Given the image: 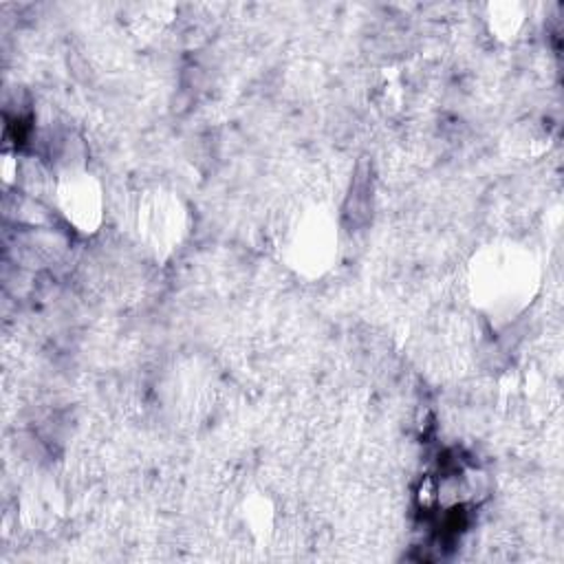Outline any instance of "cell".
<instances>
[{"label":"cell","instance_id":"1","mask_svg":"<svg viewBox=\"0 0 564 564\" xmlns=\"http://www.w3.org/2000/svg\"><path fill=\"white\" fill-rule=\"evenodd\" d=\"M540 269L533 253L516 242H491L469 264L474 304L491 319H513L538 293Z\"/></svg>","mask_w":564,"mask_h":564},{"label":"cell","instance_id":"2","mask_svg":"<svg viewBox=\"0 0 564 564\" xmlns=\"http://www.w3.org/2000/svg\"><path fill=\"white\" fill-rule=\"evenodd\" d=\"M339 231L335 216L322 207H304L289 225L282 258L297 275L306 280L322 278L337 260Z\"/></svg>","mask_w":564,"mask_h":564},{"label":"cell","instance_id":"3","mask_svg":"<svg viewBox=\"0 0 564 564\" xmlns=\"http://www.w3.org/2000/svg\"><path fill=\"white\" fill-rule=\"evenodd\" d=\"M137 227L145 247L165 258L178 249L187 234V209L174 192L152 189L139 203Z\"/></svg>","mask_w":564,"mask_h":564},{"label":"cell","instance_id":"4","mask_svg":"<svg viewBox=\"0 0 564 564\" xmlns=\"http://www.w3.org/2000/svg\"><path fill=\"white\" fill-rule=\"evenodd\" d=\"M62 218L79 234H95L104 220V192L99 181L84 167L59 172L53 189Z\"/></svg>","mask_w":564,"mask_h":564},{"label":"cell","instance_id":"5","mask_svg":"<svg viewBox=\"0 0 564 564\" xmlns=\"http://www.w3.org/2000/svg\"><path fill=\"white\" fill-rule=\"evenodd\" d=\"M487 26L489 31L502 40L511 42L518 37L527 22V9L522 2H494L487 7Z\"/></svg>","mask_w":564,"mask_h":564}]
</instances>
